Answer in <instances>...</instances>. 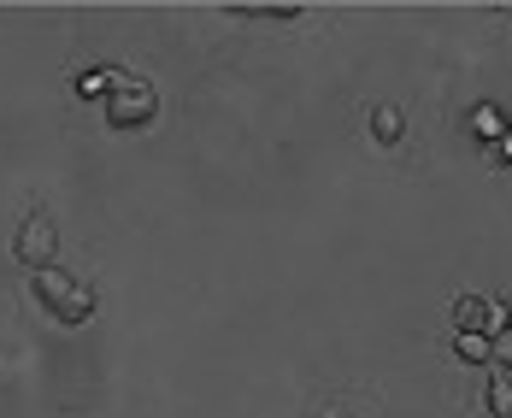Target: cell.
I'll list each match as a JSON object with an SVG mask.
<instances>
[{
	"label": "cell",
	"instance_id": "obj_1",
	"mask_svg": "<svg viewBox=\"0 0 512 418\" xmlns=\"http://www.w3.org/2000/svg\"><path fill=\"white\" fill-rule=\"evenodd\" d=\"M159 112V89L148 77H118L112 83V95H106V124L112 130H142V124H154Z\"/></svg>",
	"mask_w": 512,
	"mask_h": 418
},
{
	"label": "cell",
	"instance_id": "obj_2",
	"mask_svg": "<svg viewBox=\"0 0 512 418\" xmlns=\"http://www.w3.org/2000/svg\"><path fill=\"white\" fill-rule=\"evenodd\" d=\"M30 283H36V301H42V307H48V313L59 318V324H83V318L95 313V295H89V289H83L77 277L53 271V265H48V271H36Z\"/></svg>",
	"mask_w": 512,
	"mask_h": 418
},
{
	"label": "cell",
	"instance_id": "obj_3",
	"mask_svg": "<svg viewBox=\"0 0 512 418\" xmlns=\"http://www.w3.org/2000/svg\"><path fill=\"white\" fill-rule=\"evenodd\" d=\"M53 248H59V230H53V218H48V212H30V218L18 224V236H12V254H18L24 265H36V271H48Z\"/></svg>",
	"mask_w": 512,
	"mask_h": 418
},
{
	"label": "cell",
	"instance_id": "obj_4",
	"mask_svg": "<svg viewBox=\"0 0 512 418\" xmlns=\"http://www.w3.org/2000/svg\"><path fill=\"white\" fill-rule=\"evenodd\" d=\"M454 354L471 360V366H483V360H495V342H489V336H477V330H460V336H454Z\"/></svg>",
	"mask_w": 512,
	"mask_h": 418
},
{
	"label": "cell",
	"instance_id": "obj_5",
	"mask_svg": "<svg viewBox=\"0 0 512 418\" xmlns=\"http://www.w3.org/2000/svg\"><path fill=\"white\" fill-rule=\"evenodd\" d=\"M112 83H118V71H83V77H77V101H106V95H112Z\"/></svg>",
	"mask_w": 512,
	"mask_h": 418
},
{
	"label": "cell",
	"instance_id": "obj_6",
	"mask_svg": "<svg viewBox=\"0 0 512 418\" xmlns=\"http://www.w3.org/2000/svg\"><path fill=\"white\" fill-rule=\"evenodd\" d=\"M471 130H477L483 142H501V136H507V118H501L495 106H477V112H471Z\"/></svg>",
	"mask_w": 512,
	"mask_h": 418
},
{
	"label": "cell",
	"instance_id": "obj_7",
	"mask_svg": "<svg viewBox=\"0 0 512 418\" xmlns=\"http://www.w3.org/2000/svg\"><path fill=\"white\" fill-rule=\"evenodd\" d=\"M371 136H377V142H401V112H395V106H377V112H371Z\"/></svg>",
	"mask_w": 512,
	"mask_h": 418
},
{
	"label": "cell",
	"instance_id": "obj_8",
	"mask_svg": "<svg viewBox=\"0 0 512 418\" xmlns=\"http://www.w3.org/2000/svg\"><path fill=\"white\" fill-rule=\"evenodd\" d=\"M489 407H495V418H512V383H507V371H495V383H489Z\"/></svg>",
	"mask_w": 512,
	"mask_h": 418
},
{
	"label": "cell",
	"instance_id": "obj_9",
	"mask_svg": "<svg viewBox=\"0 0 512 418\" xmlns=\"http://www.w3.org/2000/svg\"><path fill=\"white\" fill-rule=\"evenodd\" d=\"M495 360H501V371H512V330L495 336Z\"/></svg>",
	"mask_w": 512,
	"mask_h": 418
},
{
	"label": "cell",
	"instance_id": "obj_10",
	"mask_svg": "<svg viewBox=\"0 0 512 418\" xmlns=\"http://www.w3.org/2000/svg\"><path fill=\"white\" fill-rule=\"evenodd\" d=\"M495 148H501V159H512V130L501 136V142H495Z\"/></svg>",
	"mask_w": 512,
	"mask_h": 418
},
{
	"label": "cell",
	"instance_id": "obj_11",
	"mask_svg": "<svg viewBox=\"0 0 512 418\" xmlns=\"http://www.w3.org/2000/svg\"><path fill=\"white\" fill-rule=\"evenodd\" d=\"M507 383H512V371H507Z\"/></svg>",
	"mask_w": 512,
	"mask_h": 418
}]
</instances>
